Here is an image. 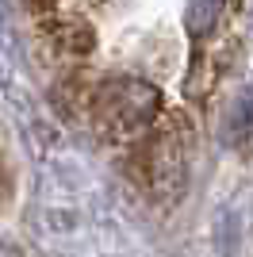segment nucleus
<instances>
[{
    "label": "nucleus",
    "instance_id": "2",
    "mask_svg": "<svg viewBox=\"0 0 253 257\" xmlns=\"http://www.w3.org/2000/svg\"><path fill=\"white\" fill-rule=\"evenodd\" d=\"M219 8H222V0H192V12H188V27H192V35H200L207 23H215Z\"/></svg>",
    "mask_w": 253,
    "mask_h": 257
},
{
    "label": "nucleus",
    "instance_id": "1",
    "mask_svg": "<svg viewBox=\"0 0 253 257\" xmlns=\"http://www.w3.org/2000/svg\"><path fill=\"white\" fill-rule=\"evenodd\" d=\"M154 111H158V88H150L146 81H107L96 96V115L115 139L142 135Z\"/></svg>",
    "mask_w": 253,
    "mask_h": 257
}]
</instances>
